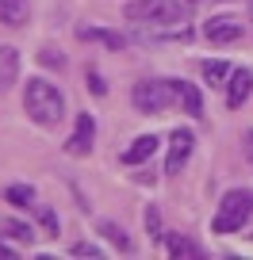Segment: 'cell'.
<instances>
[{
	"label": "cell",
	"mask_w": 253,
	"mask_h": 260,
	"mask_svg": "<svg viewBox=\"0 0 253 260\" xmlns=\"http://www.w3.org/2000/svg\"><path fill=\"white\" fill-rule=\"evenodd\" d=\"M184 4H188V8H196V4H200V0H184Z\"/></svg>",
	"instance_id": "cell-26"
},
{
	"label": "cell",
	"mask_w": 253,
	"mask_h": 260,
	"mask_svg": "<svg viewBox=\"0 0 253 260\" xmlns=\"http://www.w3.org/2000/svg\"><path fill=\"white\" fill-rule=\"evenodd\" d=\"M165 252L177 260H204L207 256V249L188 234H165Z\"/></svg>",
	"instance_id": "cell-8"
},
{
	"label": "cell",
	"mask_w": 253,
	"mask_h": 260,
	"mask_svg": "<svg viewBox=\"0 0 253 260\" xmlns=\"http://www.w3.org/2000/svg\"><path fill=\"white\" fill-rule=\"evenodd\" d=\"M4 199H8L12 207H35V187L31 184H12V187H4Z\"/></svg>",
	"instance_id": "cell-16"
},
{
	"label": "cell",
	"mask_w": 253,
	"mask_h": 260,
	"mask_svg": "<svg viewBox=\"0 0 253 260\" xmlns=\"http://www.w3.org/2000/svg\"><path fill=\"white\" fill-rule=\"evenodd\" d=\"M192 149H196V134H192V130H180V126H177V130L169 134V157H165V172H169V176H177V172L188 165Z\"/></svg>",
	"instance_id": "cell-5"
},
{
	"label": "cell",
	"mask_w": 253,
	"mask_h": 260,
	"mask_svg": "<svg viewBox=\"0 0 253 260\" xmlns=\"http://www.w3.org/2000/svg\"><path fill=\"white\" fill-rule=\"evenodd\" d=\"M92 138H96V119H92L89 111H81L77 122H73V134L66 138V153L69 157H89L92 153Z\"/></svg>",
	"instance_id": "cell-6"
},
{
	"label": "cell",
	"mask_w": 253,
	"mask_h": 260,
	"mask_svg": "<svg viewBox=\"0 0 253 260\" xmlns=\"http://www.w3.org/2000/svg\"><path fill=\"white\" fill-rule=\"evenodd\" d=\"M127 19L134 27H154V23H188V4L184 0H131Z\"/></svg>",
	"instance_id": "cell-2"
},
{
	"label": "cell",
	"mask_w": 253,
	"mask_h": 260,
	"mask_svg": "<svg viewBox=\"0 0 253 260\" xmlns=\"http://www.w3.org/2000/svg\"><path fill=\"white\" fill-rule=\"evenodd\" d=\"M0 256H19V249H12V245L0 241Z\"/></svg>",
	"instance_id": "cell-25"
},
{
	"label": "cell",
	"mask_w": 253,
	"mask_h": 260,
	"mask_svg": "<svg viewBox=\"0 0 253 260\" xmlns=\"http://www.w3.org/2000/svg\"><path fill=\"white\" fill-rule=\"evenodd\" d=\"M23 111L27 119H35L39 126H58L66 119V96L58 84H50L46 77H31L23 88Z\"/></svg>",
	"instance_id": "cell-1"
},
{
	"label": "cell",
	"mask_w": 253,
	"mask_h": 260,
	"mask_svg": "<svg viewBox=\"0 0 253 260\" xmlns=\"http://www.w3.org/2000/svg\"><path fill=\"white\" fill-rule=\"evenodd\" d=\"M204 35L211 42H238L245 35V27H242V19H238V16H211L204 23Z\"/></svg>",
	"instance_id": "cell-7"
},
{
	"label": "cell",
	"mask_w": 253,
	"mask_h": 260,
	"mask_svg": "<svg viewBox=\"0 0 253 260\" xmlns=\"http://www.w3.org/2000/svg\"><path fill=\"white\" fill-rule=\"evenodd\" d=\"M146 230H150V237L165 241V230H161V211H157V207H146Z\"/></svg>",
	"instance_id": "cell-20"
},
{
	"label": "cell",
	"mask_w": 253,
	"mask_h": 260,
	"mask_svg": "<svg viewBox=\"0 0 253 260\" xmlns=\"http://www.w3.org/2000/svg\"><path fill=\"white\" fill-rule=\"evenodd\" d=\"M173 84H177V104L184 107L192 119H200V115H204V96H200V88L192 81H173Z\"/></svg>",
	"instance_id": "cell-13"
},
{
	"label": "cell",
	"mask_w": 253,
	"mask_h": 260,
	"mask_svg": "<svg viewBox=\"0 0 253 260\" xmlns=\"http://www.w3.org/2000/svg\"><path fill=\"white\" fill-rule=\"evenodd\" d=\"M35 214H39V226L46 230V237H58V214L42 203H35Z\"/></svg>",
	"instance_id": "cell-19"
},
{
	"label": "cell",
	"mask_w": 253,
	"mask_h": 260,
	"mask_svg": "<svg viewBox=\"0 0 253 260\" xmlns=\"http://www.w3.org/2000/svg\"><path fill=\"white\" fill-rule=\"evenodd\" d=\"M242 149H245V157H249V165H253V130L242 134Z\"/></svg>",
	"instance_id": "cell-24"
},
{
	"label": "cell",
	"mask_w": 253,
	"mask_h": 260,
	"mask_svg": "<svg viewBox=\"0 0 253 260\" xmlns=\"http://www.w3.org/2000/svg\"><path fill=\"white\" fill-rule=\"evenodd\" d=\"M249 218H253V191L249 187H230L211 218V230L215 234H238Z\"/></svg>",
	"instance_id": "cell-3"
},
{
	"label": "cell",
	"mask_w": 253,
	"mask_h": 260,
	"mask_svg": "<svg viewBox=\"0 0 253 260\" xmlns=\"http://www.w3.org/2000/svg\"><path fill=\"white\" fill-rule=\"evenodd\" d=\"M85 81H89L92 96H107V84H104V77H100V69H89V73H85Z\"/></svg>",
	"instance_id": "cell-22"
},
{
	"label": "cell",
	"mask_w": 253,
	"mask_h": 260,
	"mask_svg": "<svg viewBox=\"0 0 253 260\" xmlns=\"http://www.w3.org/2000/svg\"><path fill=\"white\" fill-rule=\"evenodd\" d=\"M100 234H104V237H107V241H111L119 252H134L131 237H127V230H123L119 222H100Z\"/></svg>",
	"instance_id": "cell-15"
},
{
	"label": "cell",
	"mask_w": 253,
	"mask_h": 260,
	"mask_svg": "<svg viewBox=\"0 0 253 260\" xmlns=\"http://www.w3.org/2000/svg\"><path fill=\"white\" fill-rule=\"evenodd\" d=\"M39 61L42 65H50V69H66V54H54V50H39Z\"/></svg>",
	"instance_id": "cell-21"
},
{
	"label": "cell",
	"mask_w": 253,
	"mask_h": 260,
	"mask_svg": "<svg viewBox=\"0 0 253 260\" xmlns=\"http://www.w3.org/2000/svg\"><path fill=\"white\" fill-rule=\"evenodd\" d=\"M0 230L8 237H16V241H23V245H31V237H35V230L27 226V222H16V218H8V222H0Z\"/></svg>",
	"instance_id": "cell-18"
},
{
	"label": "cell",
	"mask_w": 253,
	"mask_h": 260,
	"mask_svg": "<svg viewBox=\"0 0 253 260\" xmlns=\"http://www.w3.org/2000/svg\"><path fill=\"white\" fill-rule=\"evenodd\" d=\"M0 23L23 27L27 23V0H0Z\"/></svg>",
	"instance_id": "cell-14"
},
{
	"label": "cell",
	"mask_w": 253,
	"mask_h": 260,
	"mask_svg": "<svg viewBox=\"0 0 253 260\" xmlns=\"http://www.w3.org/2000/svg\"><path fill=\"white\" fill-rule=\"evenodd\" d=\"M69 252H73V256H104V249H100V245H92V241H77Z\"/></svg>",
	"instance_id": "cell-23"
},
{
	"label": "cell",
	"mask_w": 253,
	"mask_h": 260,
	"mask_svg": "<svg viewBox=\"0 0 253 260\" xmlns=\"http://www.w3.org/2000/svg\"><path fill=\"white\" fill-rule=\"evenodd\" d=\"M77 39L81 42H96V46H107V50H127L131 39L119 31H107V27H77Z\"/></svg>",
	"instance_id": "cell-10"
},
{
	"label": "cell",
	"mask_w": 253,
	"mask_h": 260,
	"mask_svg": "<svg viewBox=\"0 0 253 260\" xmlns=\"http://www.w3.org/2000/svg\"><path fill=\"white\" fill-rule=\"evenodd\" d=\"M131 104H134V111H142V115H161V111H169V107L177 104V84L161 81V77L138 81L131 88Z\"/></svg>",
	"instance_id": "cell-4"
},
{
	"label": "cell",
	"mask_w": 253,
	"mask_h": 260,
	"mask_svg": "<svg viewBox=\"0 0 253 260\" xmlns=\"http://www.w3.org/2000/svg\"><path fill=\"white\" fill-rule=\"evenodd\" d=\"M249 96H253V69H234L227 81V104L238 111Z\"/></svg>",
	"instance_id": "cell-9"
},
{
	"label": "cell",
	"mask_w": 253,
	"mask_h": 260,
	"mask_svg": "<svg viewBox=\"0 0 253 260\" xmlns=\"http://www.w3.org/2000/svg\"><path fill=\"white\" fill-rule=\"evenodd\" d=\"M19 81V50L16 46H0V96Z\"/></svg>",
	"instance_id": "cell-12"
},
{
	"label": "cell",
	"mask_w": 253,
	"mask_h": 260,
	"mask_svg": "<svg viewBox=\"0 0 253 260\" xmlns=\"http://www.w3.org/2000/svg\"><path fill=\"white\" fill-rule=\"evenodd\" d=\"M157 146H161V138H157V134H138L131 146L123 149L119 161H123V165H142V161H150V157L157 153Z\"/></svg>",
	"instance_id": "cell-11"
},
{
	"label": "cell",
	"mask_w": 253,
	"mask_h": 260,
	"mask_svg": "<svg viewBox=\"0 0 253 260\" xmlns=\"http://www.w3.org/2000/svg\"><path fill=\"white\" fill-rule=\"evenodd\" d=\"M230 73H234V69H230L227 61H219V57H207V61H204V77H207L211 84H227Z\"/></svg>",
	"instance_id": "cell-17"
}]
</instances>
